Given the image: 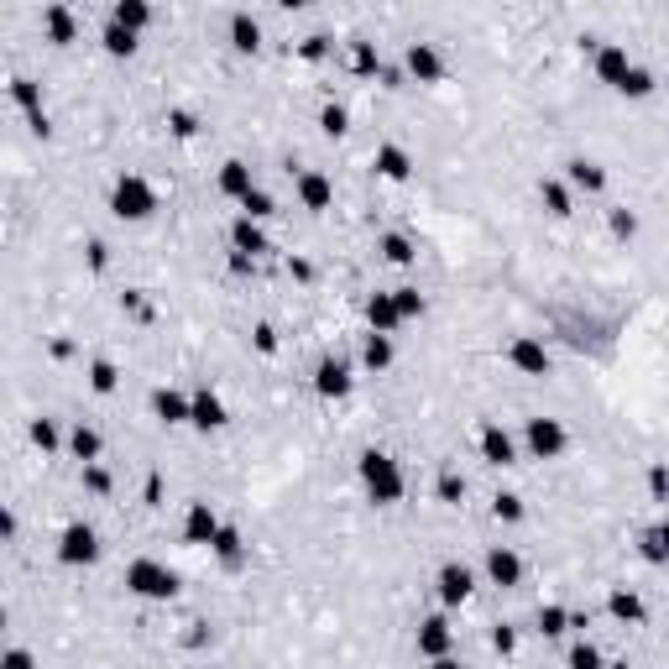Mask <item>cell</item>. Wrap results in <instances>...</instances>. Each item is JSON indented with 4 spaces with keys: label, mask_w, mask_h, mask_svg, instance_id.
<instances>
[{
    "label": "cell",
    "mask_w": 669,
    "mask_h": 669,
    "mask_svg": "<svg viewBox=\"0 0 669 669\" xmlns=\"http://www.w3.org/2000/svg\"><path fill=\"white\" fill-rule=\"evenodd\" d=\"M403 68H408L413 84H440L445 79V58H440L434 42H408V48H403Z\"/></svg>",
    "instance_id": "9"
},
{
    "label": "cell",
    "mask_w": 669,
    "mask_h": 669,
    "mask_svg": "<svg viewBox=\"0 0 669 669\" xmlns=\"http://www.w3.org/2000/svg\"><path fill=\"white\" fill-rule=\"evenodd\" d=\"M189 424H194L199 434H215V429L230 424V413H225V403H220L215 387H194V392H189Z\"/></svg>",
    "instance_id": "8"
},
{
    "label": "cell",
    "mask_w": 669,
    "mask_h": 669,
    "mask_svg": "<svg viewBox=\"0 0 669 669\" xmlns=\"http://www.w3.org/2000/svg\"><path fill=\"white\" fill-rule=\"evenodd\" d=\"M460 492H466V481H460V476H440V497L445 502H455Z\"/></svg>",
    "instance_id": "52"
},
{
    "label": "cell",
    "mask_w": 669,
    "mask_h": 669,
    "mask_svg": "<svg viewBox=\"0 0 669 669\" xmlns=\"http://www.w3.org/2000/svg\"><path fill=\"white\" fill-rule=\"evenodd\" d=\"M241 215H246V220H267V215H278V199H272L267 189H251V194L241 199Z\"/></svg>",
    "instance_id": "41"
},
{
    "label": "cell",
    "mask_w": 669,
    "mask_h": 669,
    "mask_svg": "<svg viewBox=\"0 0 669 669\" xmlns=\"http://www.w3.org/2000/svg\"><path fill=\"white\" fill-rule=\"evenodd\" d=\"M638 555L649 560L654 570L669 560V528H664V523H649V528H643V539H638Z\"/></svg>",
    "instance_id": "29"
},
{
    "label": "cell",
    "mask_w": 669,
    "mask_h": 669,
    "mask_svg": "<svg viewBox=\"0 0 669 669\" xmlns=\"http://www.w3.org/2000/svg\"><path fill=\"white\" fill-rule=\"evenodd\" d=\"M110 215L126 220V225L152 220L157 215V189L142 173H121V178H115V189H110Z\"/></svg>",
    "instance_id": "2"
},
{
    "label": "cell",
    "mask_w": 669,
    "mask_h": 669,
    "mask_svg": "<svg viewBox=\"0 0 669 669\" xmlns=\"http://www.w3.org/2000/svg\"><path fill=\"white\" fill-rule=\"evenodd\" d=\"M649 497H654V502H664V466H659V460L649 466Z\"/></svg>",
    "instance_id": "51"
},
{
    "label": "cell",
    "mask_w": 669,
    "mask_h": 669,
    "mask_svg": "<svg viewBox=\"0 0 669 669\" xmlns=\"http://www.w3.org/2000/svg\"><path fill=\"white\" fill-rule=\"evenodd\" d=\"M319 131H325V136H345V131H351V110L330 100L325 110H319Z\"/></svg>",
    "instance_id": "43"
},
{
    "label": "cell",
    "mask_w": 669,
    "mask_h": 669,
    "mask_svg": "<svg viewBox=\"0 0 669 669\" xmlns=\"http://www.w3.org/2000/svg\"><path fill=\"white\" fill-rule=\"evenodd\" d=\"M539 199H544V210L555 215V220H570V215H575L570 189H565V183H555V178H544V183H539Z\"/></svg>",
    "instance_id": "31"
},
{
    "label": "cell",
    "mask_w": 669,
    "mask_h": 669,
    "mask_svg": "<svg viewBox=\"0 0 669 669\" xmlns=\"http://www.w3.org/2000/svg\"><path fill=\"white\" fill-rule=\"evenodd\" d=\"M392 309H398V319L408 325V319H424V309H429V298L419 293V288H392Z\"/></svg>",
    "instance_id": "37"
},
{
    "label": "cell",
    "mask_w": 669,
    "mask_h": 669,
    "mask_svg": "<svg viewBox=\"0 0 669 669\" xmlns=\"http://www.w3.org/2000/svg\"><path fill=\"white\" fill-rule=\"evenodd\" d=\"M507 361H513V372H523V377H549V345L539 335H513Z\"/></svg>",
    "instance_id": "10"
},
{
    "label": "cell",
    "mask_w": 669,
    "mask_h": 669,
    "mask_svg": "<svg viewBox=\"0 0 669 669\" xmlns=\"http://www.w3.org/2000/svg\"><path fill=\"white\" fill-rule=\"evenodd\" d=\"M178 586H183L178 570H168L163 560H152V555H142V560L126 565V591L142 596V602H173Z\"/></svg>",
    "instance_id": "3"
},
{
    "label": "cell",
    "mask_w": 669,
    "mask_h": 669,
    "mask_svg": "<svg viewBox=\"0 0 669 669\" xmlns=\"http://www.w3.org/2000/svg\"><path fill=\"white\" fill-rule=\"evenodd\" d=\"M0 669H37V654L32 649H6L0 654Z\"/></svg>",
    "instance_id": "46"
},
{
    "label": "cell",
    "mask_w": 669,
    "mask_h": 669,
    "mask_svg": "<svg viewBox=\"0 0 669 669\" xmlns=\"http://www.w3.org/2000/svg\"><path fill=\"white\" fill-rule=\"evenodd\" d=\"M68 455H74L79 460V466H95V460L105 455V440H100V429H89V424H74V429H68Z\"/></svg>",
    "instance_id": "21"
},
{
    "label": "cell",
    "mask_w": 669,
    "mask_h": 669,
    "mask_svg": "<svg viewBox=\"0 0 669 669\" xmlns=\"http://www.w3.org/2000/svg\"><path fill=\"white\" fill-rule=\"evenodd\" d=\"M366 325H372V335H392L403 325L398 309H392V293H372V298H366Z\"/></svg>",
    "instance_id": "28"
},
{
    "label": "cell",
    "mask_w": 669,
    "mask_h": 669,
    "mask_svg": "<svg viewBox=\"0 0 669 669\" xmlns=\"http://www.w3.org/2000/svg\"><path fill=\"white\" fill-rule=\"evenodd\" d=\"M152 6H147V0H115V6H110V21H115V27H126L131 37H142L147 27H152Z\"/></svg>",
    "instance_id": "22"
},
{
    "label": "cell",
    "mask_w": 669,
    "mask_h": 669,
    "mask_svg": "<svg viewBox=\"0 0 669 669\" xmlns=\"http://www.w3.org/2000/svg\"><path fill=\"white\" fill-rule=\"evenodd\" d=\"M372 168H377V178H387V183H403V178L413 173V152L398 147V142H382L377 157H372Z\"/></svg>",
    "instance_id": "18"
},
{
    "label": "cell",
    "mask_w": 669,
    "mask_h": 669,
    "mask_svg": "<svg viewBox=\"0 0 669 669\" xmlns=\"http://www.w3.org/2000/svg\"><path fill=\"white\" fill-rule=\"evenodd\" d=\"M27 440L42 450V455H53V450H63V434H58V419H48V413H42V419H32L27 424Z\"/></svg>",
    "instance_id": "34"
},
{
    "label": "cell",
    "mask_w": 669,
    "mask_h": 669,
    "mask_svg": "<svg viewBox=\"0 0 669 669\" xmlns=\"http://www.w3.org/2000/svg\"><path fill=\"white\" fill-rule=\"evenodd\" d=\"M434 591H440V602H445V607H466V602H471V591H476L471 565L445 560L440 570H434Z\"/></svg>",
    "instance_id": "7"
},
{
    "label": "cell",
    "mask_w": 669,
    "mask_h": 669,
    "mask_svg": "<svg viewBox=\"0 0 669 669\" xmlns=\"http://www.w3.org/2000/svg\"><path fill=\"white\" fill-rule=\"evenodd\" d=\"M215 183H220V194H225V199H236V204H241L251 189H257V183H251V168L241 163V157H230V163H220V178H215Z\"/></svg>",
    "instance_id": "26"
},
{
    "label": "cell",
    "mask_w": 669,
    "mask_h": 669,
    "mask_svg": "<svg viewBox=\"0 0 669 669\" xmlns=\"http://www.w3.org/2000/svg\"><path fill=\"white\" fill-rule=\"evenodd\" d=\"M152 413H157L163 424H189V392L157 387V392H152Z\"/></svg>",
    "instance_id": "25"
},
{
    "label": "cell",
    "mask_w": 669,
    "mask_h": 669,
    "mask_svg": "<svg viewBox=\"0 0 669 669\" xmlns=\"http://www.w3.org/2000/svg\"><path fill=\"white\" fill-rule=\"evenodd\" d=\"M210 549H215V560L225 570H241L246 565V539H241V528H230V523H220V534L210 539Z\"/></svg>",
    "instance_id": "23"
},
{
    "label": "cell",
    "mask_w": 669,
    "mask_h": 669,
    "mask_svg": "<svg viewBox=\"0 0 669 669\" xmlns=\"http://www.w3.org/2000/svg\"><path fill=\"white\" fill-rule=\"evenodd\" d=\"M492 649H497V654H513V649H518V633L507 628V622H497V628H492Z\"/></svg>",
    "instance_id": "47"
},
{
    "label": "cell",
    "mask_w": 669,
    "mask_h": 669,
    "mask_svg": "<svg viewBox=\"0 0 669 669\" xmlns=\"http://www.w3.org/2000/svg\"><path fill=\"white\" fill-rule=\"evenodd\" d=\"M89 387H95L100 398H110V392L121 387V372H115V361H105V356H100V361H89Z\"/></svg>",
    "instance_id": "38"
},
{
    "label": "cell",
    "mask_w": 669,
    "mask_h": 669,
    "mask_svg": "<svg viewBox=\"0 0 669 669\" xmlns=\"http://www.w3.org/2000/svg\"><path fill=\"white\" fill-rule=\"evenodd\" d=\"M304 58H325V37H309L304 42Z\"/></svg>",
    "instance_id": "54"
},
{
    "label": "cell",
    "mask_w": 669,
    "mask_h": 669,
    "mask_svg": "<svg viewBox=\"0 0 669 669\" xmlns=\"http://www.w3.org/2000/svg\"><path fill=\"white\" fill-rule=\"evenodd\" d=\"M298 204H304V210H314V215H325L330 204H335L330 173H319V168H304V173H298Z\"/></svg>",
    "instance_id": "15"
},
{
    "label": "cell",
    "mask_w": 669,
    "mask_h": 669,
    "mask_svg": "<svg viewBox=\"0 0 669 669\" xmlns=\"http://www.w3.org/2000/svg\"><path fill=\"white\" fill-rule=\"evenodd\" d=\"M230 48H236V53H257L262 48V21L251 16V11L230 16Z\"/></svg>",
    "instance_id": "27"
},
{
    "label": "cell",
    "mask_w": 669,
    "mask_h": 669,
    "mask_svg": "<svg viewBox=\"0 0 669 669\" xmlns=\"http://www.w3.org/2000/svg\"><path fill=\"white\" fill-rule=\"evenodd\" d=\"M607 612H612L617 622H628V628H638V622L649 617V607H643V596H638L633 586H612V596H607Z\"/></svg>",
    "instance_id": "24"
},
{
    "label": "cell",
    "mask_w": 669,
    "mask_h": 669,
    "mask_svg": "<svg viewBox=\"0 0 669 669\" xmlns=\"http://www.w3.org/2000/svg\"><path fill=\"white\" fill-rule=\"evenodd\" d=\"M230 246H236L241 251V257H251V262H257V257H267V251H272V241H267V230L257 225V220H230Z\"/></svg>",
    "instance_id": "17"
},
{
    "label": "cell",
    "mask_w": 669,
    "mask_h": 669,
    "mask_svg": "<svg viewBox=\"0 0 669 669\" xmlns=\"http://www.w3.org/2000/svg\"><path fill=\"white\" fill-rule=\"evenodd\" d=\"M168 126H173L178 136H194V115H189V110H173V115H168Z\"/></svg>",
    "instance_id": "50"
},
{
    "label": "cell",
    "mask_w": 669,
    "mask_h": 669,
    "mask_svg": "<svg viewBox=\"0 0 669 669\" xmlns=\"http://www.w3.org/2000/svg\"><path fill=\"white\" fill-rule=\"evenodd\" d=\"M0 633H6V602H0Z\"/></svg>",
    "instance_id": "57"
},
{
    "label": "cell",
    "mask_w": 669,
    "mask_h": 669,
    "mask_svg": "<svg viewBox=\"0 0 669 669\" xmlns=\"http://www.w3.org/2000/svg\"><path fill=\"white\" fill-rule=\"evenodd\" d=\"M42 32H48L53 48H68V42H79V16L68 6H48L42 11Z\"/></svg>",
    "instance_id": "19"
},
{
    "label": "cell",
    "mask_w": 669,
    "mask_h": 669,
    "mask_svg": "<svg viewBox=\"0 0 669 669\" xmlns=\"http://www.w3.org/2000/svg\"><path fill=\"white\" fill-rule=\"evenodd\" d=\"M11 534H16V513H11V507H6V502H0V544H6Z\"/></svg>",
    "instance_id": "53"
},
{
    "label": "cell",
    "mask_w": 669,
    "mask_h": 669,
    "mask_svg": "<svg viewBox=\"0 0 669 669\" xmlns=\"http://www.w3.org/2000/svg\"><path fill=\"white\" fill-rule=\"evenodd\" d=\"M361 366L366 372H387L392 366V335H366L361 340Z\"/></svg>",
    "instance_id": "32"
},
{
    "label": "cell",
    "mask_w": 669,
    "mask_h": 669,
    "mask_svg": "<svg viewBox=\"0 0 669 669\" xmlns=\"http://www.w3.org/2000/svg\"><path fill=\"white\" fill-rule=\"evenodd\" d=\"M351 74H382V58H377V42H351Z\"/></svg>",
    "instance_id": "40"
},
{
    "label": "cell",
    "mask_w": 669,
    "mask_h": 669,
    "mask_svg": "<svg viewBox=\"0 0 669 669\" xmlns=\"http://www.w3.org/2000/svg\"><path fill=\"white\" fill-rule=\"evenodd\" d=\"M251 267H257L251 257H241V251H230V272H251Z\"/></svg>",
    "instance_id": "55"
},
{
    "label": "cell",
    "mask_w": 669,
    "mask_h": 669,
    "mask_svg": "<svg viewBox=\"0 0 669 669\" xmlns=\"http://www.w3.org/2000/svg\"><path fill=\"white\" fill-rule=\"evenodd\" d=\"M6 95L27 110V115H42V84L32 79V74H16L11 84H6Z\"/></svg>",
    "instance_id": "30"
},
{
    "label": "cell",
    "mask_w": 669,
    "mask_h": 669,
    "mask_svg": "<svg viewBox=\"0 0 669 669\" xmlns=\"http://www.w3.org/2000/svg\"><path fill=\"white\" fill-rule=\"evenodd\" d=\"M220 534V513L210 502H189V513H183V544H210Z\"/></svg>",
    "instance_id": "16"
},
{
    "label": "cell",
    "mask_w": 669,
    "mask_h": 669,
    "mask_svg": "<svg viewBox=\"0 0 669 669\" xmlns=\"http://www.w3.org/2000/svg\"><path fill=\"white\" fill-rule=\"evenodd\" d=\"M377 251H382V262H392V267H408L413 262V241L403 236V230H387V236L377 241Z\"/></svg>",
    "instance_id": "36"
},
{
    "label": "cell",
    "mask_w": 669,
    "mask_h": 669,
    "mask_svg": "<svg viewBox=\"0 0 669 669\" xmlns=\"http://www.w3.org/2000/svg\"><path fill=\"white\" fill-rule=\"evenodd\" d=\"M487 581L502 586V591L523 586V555H518L513 544H492V549H487Z\"/></svg>",
    "instance_id": "11"
},
{
    "label": "cell",
    "mask_w": 669,
    "mask_h": 669,
    "mask_svg": "<svg viewBox=\"0 0 669 669\" xmlns=\"http://www.w3.org/2000/svg\"><path fill=\"white\" fill-rule=\"evenodd\" d=\"M476 450H481V460H487V466H518V440H513L502 424H481Z\"/></svg>",
    "instance_id": "12"
},
{
    "label": "cell",
    "mask_w": 669,
    "mask_h": 669,
    "mask_svg": "<svg viewBox=\"0 0 669 669\" xmlns=\"http://www.w3.org/2000/svg\"><path fill=\"white\" fill-rule=\"evenodd\" d=\"M612 230H617V236H633V230H638V215H633V210H612Z\"/></svg>",
    "instance_id": "49"
},
{
    "label": "cell",
    "mask_w": 669,
    "mask_h": 669,
    "mask_svg": "<svg viewBox=\"0 0 669 669\" xmlns=\"http://www.w3.org/2000/svg\"><path fill=\"white\" fill-rule=\"evenodd\" d=\"M565 178H570V189H581V194H602L607 189V168L591 163V157H570Z\"/></svg>",
    "instance_id": "20"
},
{
    "label": "cell",
    "mask_w": 669,
    "mask_h": 669,
    "mask_svg": "<svg viewBox=\"0 0 669 669\" xmlns=\"http://www.w3.org/2000/svg\"><path fill=\"white\" fill-rule=\"evenodd\" d=\"M539 633H544V638H565V633H570V612H565L560 602L539 607Z\"/></svg>",
    "instance_id": "39"
},
{
    "label": "cell",
    "mask_w": 669,
    "mask_h": 669,
    "mask_svg": "<svg viewBox=\"0 0 669 669\" xmlns=\"http://www.w3.org/2000/svg\"><path fill=\"white\" fill-rule=\"evenodd\" d=\"M523 445H528V455H534V460H560L565 445H570V434H565L560 419L539 413V419H528V424H523Z\"/></svg>",
    "instance_id": "5"
},
{
    "label": "cell",
    "mask_w": 669,
    "mask_h": 669,
    "mask_svg": "<svg viewBox=\"0 0 669 669\" xmlns=\"http://www.w3.org/2000/svg\"><path fill=\"white\" fill-rule=\"evenodd\" d=\"M429 669H466V664H460V659L450 654V659H429Z\"/></svg>",
    "instance_id": "56"
},
{
    "label": "cell",
    "mask_w": 669,
    "mask_h": 669,
    "mask_svg": "<svg viewBox=\"0 0 669 669\" xmlns=\"http://www.w3.org/2000/svg\"><path fill=\"white\" fill-rule=\"evenodd\" d=\"M570 669H607V659H602V649H596V643L575 638V643H570Z\"/></svg>",
    "instance_id": "42"
},
{
    "label": "cell",
    "mask_w": 669,
    "mask_h": 669,
    "mask_svg": "<svg viewBox=\"0 0 669 669\" xmlns=\"http://www.w3.org/2000/svg\"><path fill=\"white\" fill-rule=\"evenodd\" d=\"M84 492H95V497H110L115 492V481H110V471L100 466V460H95V466H84Z\"/></svg>",
    "instance_id": "45"
},
{
    "label": "cell",
    "mask_w": 669,
    "mask_h": 669,
    "mask_svg": "<svg viewBox=\"0 0 669 669\" xmlns=\"http://www.w3.org/2000/svg\"><path fill=\"white\" fill-rule=\"evenodd\" d=\"M100 48H105L110 58H131L136 48H142V42H136L126 27H115V21H105V32H100Z\"/></svg>",
    "instance_id": "35"
},
{
    "label": "cell",
    "mask_w": 669,
    "mask_h": 669,
    "mask_svg": "<svg viewBox=\"0 0 669 669\" xmlns=\"http://www.w3.org/2000/svg\"><path fill=\"white\" fill-rule=\"evenodd\" d=\"M53 555H58V565H68V570H84V565L100 560V534L79 518V523H68L63 534H58V549H53Z\"/></svg>",
    "instance_id": "4"
},
{
    "label": "cell",
    "mask_w": 669,
    "mask_h": 669,
    "mask_svg": "<svg viewBox=\"0 0 669 669\" xmlns=\"http://www.w3.org/2000/svg\"><path fill=\"white\" fill-rule=\"evenodd\" d=\"M419 659H450V649H455V628L445 617H424L419 622Z\"/></svg>",
    "instance_id": "14"
},
{
    "label": "cell",
    "mask_w": 669,
    "mask_h": 669,
    "mask_svg": "<svg viewBox=\"0 0 669 669\" xmlns=\"http://www.w3.org/2000/svg\"><path fill=\"white\" fill-rule=\"evenodd\" d=\"M659 89V79H654V68H643V63H633L628 68V79L617 84V95H628V100H649Z\"/></svg>",
    "instance_id": "33"
},
{
    "label": "cell",
    "mask_w": 669,
    "mask_h": 669,
    "mask_svg": "<svg viewBox=\"0 0 669 669\" xmlns=\"http://www.w3.org/2000/svg\"><path fill=\"white\" fill-rule=\"evenodd\" d=\"M492 513H497L502 523H523V518H528V507H523L518 492H497V497H492Z\"/></svg>",
    "instance_id": "44"
},
{
    "label": "cell",
    "mask_w": 669,
    "mask_h": 669,
    "mask_svg": "<svg viewBox=\"0 0 669 669\" xmlns=\"http://www.w3.org/2000/svg\"><path fill=\"white\" fill-rule=\"evenodd\" d=\"M591 68H596V84L617 89L622 79H628L633 58H628V48H622V42H602V48H596V58H591Z\"/></svg>",
    "instance_id": "13"
},
{
    "label": "cell",
    "mask_w": 669,
    "mask_h": 669,
    "mask_svg": "<svg viewBox=\"0 0 669 669\" xmlns=\"http://www.w3.org/2000/svg\"><path fill=\"white\" fill-rule=\"evenodd\" d=\"M607 669H628V659H622V664H607Z\"/></svg>",
    "instance_id": "58"
},
{
    "label": "cell",
    "mask_w": 669,
    "mask_h": 669,
    "mask_svg": "<svg viewBox=\"0 0 669 669\" xmlns=\"http://www.w3.org/2000/svg\"><path fill=\"white\" fill-rule=\"evenodd\" d=\"M314 392H319V398H325V403H340V398H351V392H356L351 361H345V356H325V361H319V366H314Z\"/></svg>",
    "instance_id": "6"
},
{
    "label": "cell",
    "mask_w": 669,
    "mask_h": 669,
    "mask_svg": "<svg viewBox=\"0 0 669 669\" xmlns=\"http://www.w3.org/2000/svg\"><path fill=\"white\" fill-rule=\"evenodd\" d=\"M356 476H361V487H366V497H372L377 507H392L403 492H408V481H403V466L392 460L387 450H361V460H356Z\"/></svg>",
    "instance_id": "1"
},
{
    "label": "cell",
    "mask_w": 669,
    "mask_h": 669,
    "mask_svg": "<svg viewBox=\"0 0 669 669\" xmlns=\"http://www.w3.org/2000/svg\"><path fill=\"white\" fill-rule=\"evenodd\" d=\"M251 345H257L262 356H272V351H278V330H272V325H257V330H251Z\"/></svg>",
    "instance_id": "48"
}]
</instances>
